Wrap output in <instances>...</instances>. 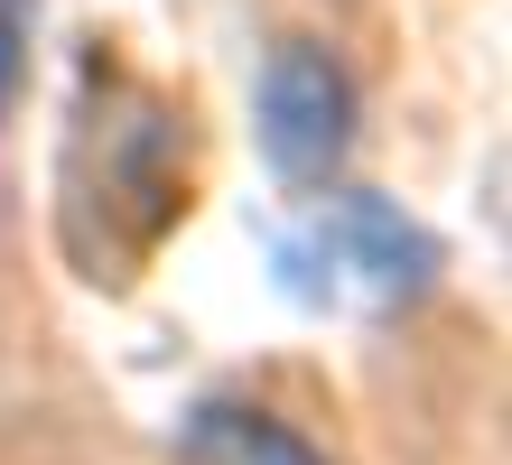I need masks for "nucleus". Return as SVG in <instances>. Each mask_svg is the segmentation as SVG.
<instances>
[{
    "label": "nucleus",
    "instance_id": "obj_1",
    "mask_svg": "<svg viewBox=\"0 0 512 465\" xmlns=\"http://www.w3.org/2000/svg\"><path fill=\"white\" fill-rule=\"evenodd\" d=\"M177 112L159 84H140L122 66H94L75 131H66V242L94 279H131L168 242V224L187 214V168H177Z\"/></svg>",
    "mask_w": 512,
    "mask_h": 465
},
{
    "label": "nucleus",
    "instance_id": "obj_2",
    "mask_svg": "<svg viewBox=\"0 0 512 465\" xmlns=\"http://www.w3.org/2000/svg\"><path fill=\"white\" fill-rule=\"evenodd\" d=\"M280 289L298 307H326V317H382L429 289L438 242L410 224L391 196H317L298 224L280 233Z\"/></svg>",
    "mask_w": 512,
    "mask_h": 465
},
{
    "label": "nucleus",
    "instance_id": "obj_3",
    "mask_svg": "<svg viewBox=\"0 0 512 465\" xmlns=\"http://www.w3.org/2000/svg\"><path fill=\"white\" fill-rule=\"evenodd\" d=\"M354 149V84L317 38H280L261 56V159L289 186H326Z\"/></svg>",
    "mask_w": 512,
    "mask_h": 465
},
{
    "label": "nucleus",
    "instance_id": "obj_4",
    "mask_svg": "<svg viewBox=\"0 0 512 465\" xmlns=\"http://www.w3.org/2000/svg\"><path fill=\"white\" fill-rule=\"evenodd\" d=\"M168 465H326L289 419H270L261 400H205V410L177 428Z\"/></svg>",
    "mask_w": 512,
    "mask_h": 465
},
{
    "label": "nucleus",
    "instance_id": "obj_5",
    "mask_svg": "<svg viewBox=\"0 0 512 465\" xmlns=\"http://www.w3.org/2000/svg\"><path fill=\"white\" fill-rule=\"evenodd\" d=\"M19 75H28V0H0V112L19 103Z\"/></svg>",
    "mask_w": 512,
    "mask_h": 465
}]
</instances>
